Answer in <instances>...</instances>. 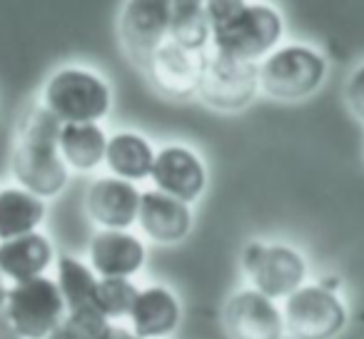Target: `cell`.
I'll return each mask as SVG.
<instances>
[{"instance_id": "d4e9b609", "label": "cell", "mask_w": 364, "mask_h": 339, "mask_svg": "<svg viewBox=\"0 0 364 339\" xmlns=\"http://www.w3.org/2000/svg\"><path fill=\"white\" fill-rule=\"evenodd\" d=\"M245 3H247V0H205V13H208V18H210V28H213L215 23L225 21L228 16H232Z\"/></svg>"}, {"instance_id": "f546056e", "label": "cell", "mask_w": 364, "mask_h": 339, "mask_svg": "<svg viewBox=\"0 0 364 339\" xmlns=\"http://www.w3.org/2000/svg\"><path fill=\"white\" fill-rule=\"evenodd\" d=\"M43 339H70V337H68V332L63 329V324H60V327H55L50 334H48V337H43Z\"/></svg>"}, {"instance_id": "52a82bcc", "label": "cell", "mask_w": 364, "mask_h": 339, "mask_svg": "<svg viewBox=\"0 0 364 339\" xmlns=\"http://www.w3.org/2000/svg\"><path fill=\"white\" fill-rule=\"evenodd\" d=\"M242 269L257 292L284 299L307 279V259L289 244H267L252 240L242 247Z\"/></svg>"}, {"instance_id": "3957f363", "label": "cell", "mask_w": 364, "mask_h": 339, "mask_svg": "<svg viewBox=\"0 0 364 339\" xmlns=\"http://www.w3.org/2000/svg\"><path fill=\"white\" fill-rule=\"evenodd\" d=\"M329 63L307 43H279L259 60V90L279 102H297L314 95L327 80Z\"/></svg>"}, {"instance_id": "6da1fadb", "label": "cell", "mask_w": 364, "mask_h": 339, "mask_svg": "<svg viewBox=\"0 0 364 339\" xmlns=\"http://www.w3.org/2000/svg\"><path fill=\"white\" fill-rule=\"evenodd\" d=\"M60 127L63 122L41 102L21 122V137L13 150V178L43 200L60 195L70 178V167L58 147Z\"/></svg>"}, {"instance_id": "484cf974", "label": "cell", "mask_w": 364, "mask_h": 339, "mask_svg": "<svg viewBox=\"0 0 364 339\" xmlns=\"http://www.w3.org/2000/svg\"><path fill=\"white\" fill-rule=\"evenodd\" d=\"M0 339H26L16 329V324L11 322V317L6 314V309H0Z\"/></svg>"}, {"instance_id": "7a4b0ae2", "label": "cell", "mask_w": 364, "mask_h": 339, "mask_svg": "<svg viewBox=\"0 0 364 339\" xmlns=\"http://www.w3.org/2000/svg\"><path fill=\"white\" fill-rule=\"evenodd\" d=\"M284 18L272 3L247 0L242 8L213 26V48L235 60L259 63L282 43Z\"/></svg>"}, {"instance_id": "8992f818", "label": "cell", "mask_w": 364, "mask_h": 339, "mask_svg": "<svg viewBox=\"0 0 364 339\" xmlns=\"http://www.w3.org/2000/svg\"><path fill=\"white\" fill-rule=\"evenodd\" d=\"M6 314L26 339H43L65 319V302L55 279L33 277L8 289Z\"/></svg>"}, {"instance_id": "2e32d148", "label": "cell", "mask_w": 364, "mask_h": 339, "mask_svg": "<svg viewBox=\"0 0 364 339\" xmlns=\"http://www.w3.org/2000/svg\"><path fill=\"white\" fill-rule=\"evenodd\" d=\"M180 302L172 294V289L162 284H152L137 292L135 304L130 309L132 332L140 339H162L170 337L180 324Z\"/></svg>"}, {"instance_id": "cb8c5ba5", "label": "cell", "mask_w": 364, "mask_h": 339, "mask_svg": "<svg viewBox=\"0 0 364 339\" xmlns=\"http://www.w3.org/2000/svg\"><path fill=\"white\" fill-rule=\"evenodd\" d=\"M344 102H347L349 112L359 122H364V63H359L349 72L347 82H344Z\"/></svg>"}, {"instance_id": "603a6c76", "label": "cell", "mask_w": 364, "mask_h": 339, "mask_svg": "<svg viewBox=\"0 0 364 339\" xmlns=\"http://www.w3.org/2000/svg\"><path fill=\"white\" fill-rule=\"evenodd\" d=\"M63 329L70 339H107V334L112 332V322L97 307H80L68 309Z\"/></svg>"}, {"instance_id": "e0dca14e", "label": "cell", "mask_w": 364, "mask_h": 339, "mask_svg": "<svg viewBox=\"0 0 364 339\" xmlns=\"http://www.w3.org/2000/svg\"><path fill=\"white\" fill-rule=\"evenodd\" d=\"M55 249L48 235L28 232L21 237L3 240L0 242V274L13 282H26V279L41 277L53 264Z\"/></svg>"}, {"instance_id": "ba28073f", "label": "cell", "mask_w": 364, "mask_h": 339, "mask_svg": "<svg viewBox=\"0 0 364 339\" xmlns=\"http://www.w3.org/2000/svg\"><path fill=\"white\" fill-rule=\"evenodd\" d=\"M259 92V63L235 60L210 50L198 95L213 110H245Z\"/></svg>"}, {"instance_id": "5b68a950", "label": "cell", "mask_w": 364, "mask_h": 339, "mask_svg": "<svg viewBox=\"0 0 364 339\" xmlns=\"http://www.w3.org/2000/svg\"><path fill=\"white\" fill-rule=\"evenodd\" d=\"M284 329L294 339H334L347 327V307L337 292L322 284H302L282 307Z\"/></svg>"}, {"instance_id": "9a60e30c", "label": "cell", "mask_w": 364, "mask_h": 339, "mask_svg": "<svg viewBox=\"0 0 364 339\" xmlns=\"http://www.w3.org/2000/svg\"><path fill=\"white\" fill-rule=\"evenodd\" d=\"M90 267L100 277H132L145 267L147 249L137 235L127 230H100L90 240Z\"/></svg>"}, {"instance_id": "d6986e66", "label": "cell", "mask_w": 364, "mask_h": 339, "mask_svg": "<svg viewBox=\"0 0 364 339\" xmlns=\"http://www.w3.org/2000/svg\"><path fill=\"white\" fill-rule=\"evenodd\" d=\"M107 132L100 122H65L60 127L58 147L65 165L77 173H92L105 162Z\"/></svg>"}, {"instance_id": "4fadbf2b", "label": "cell", "mask_w": 364, "mask_h": 339, "mask_svg": "<svg viewBox=\"0 0 364 339\" xmlns=\"http://www.w3.org/2000/svg\"><path fill=\"white\" fill-rule=\"evenodd\" d=\"M142 193L130 180L107 178L92 180L85 195V210L100 230H130L137 222Z\"/></svg>"}, {"instance_id": "f1b7e54d", "label": "cell", "mask_w": 364, "mask_h": 339, "mask_svg": "<svg viewBox=\"0 0 364 339\" xmlns=\"http://www.w3.org/2000/svg\"><path fill=\"white\" fill-rule=\"evenodd\" d=\"M8 289L11 287H6V277L0 274V309L6 307V299H8Z\"/></svg>"}, {"instance_id": "ffe728a7", "label": "cell", "mask_w": 364, "mask_h": 339, "mask_svg": "<svg viewBox=\"0 0 364 339\" xmlns=\"http://www.w3.org/2000/svg\"><path fill=\"white\" fill-rule=\"evenodd\" d=\"M48 215V205L43 198L28 193L26 188L0 190V242L36 232Z\"/></svg>"}, {"instance_id": "7402d4cb", "label": "cell", "mask_w": 364, "mask_h": 339, "mask_svg": "<svg viewBox=\"0 0 364 339\" xmlns=\"http://www.w3.org/2000/svg\"><path fill=\"white\" fill-rule=\"evenodd\" d=\"M140 289L132 284L130 277H100L95 294V307L105 314L107 319L127 317L135 304V297Z\"/></svg>"}, {"instance_id": "5bb4252c", "label": "cell", "mask_w": 364, "mask_h": 339, "mask_svg": "<svg viewBox=\"0 0 364 339\" xmlns=\"http://www.w3.org/2000/svg\"><path fill=\"white\" fill-rule=\"evenodd\" d=\"M137 225L157 244H177L193 230V210L188 203L160 190H145L137 210Z\"/></svg>"}, {"instance_id": "44dd1931", "label": "cell", "mask_w": 364, "mask_h": 339, "mask_svg": "<svg viewBox=\"0 0 364 339\" xmlns=\"http://www.w3.org/2000/svg\"><path fill=\"white\" fill-rule=\"evenodd\" d=\"M58 287H60L65 309H80V307H95L97 294V272L85 264L82 259L63 254L58 259Z\"/></svg>"}, {"instance_id": "30bf717a", "label": "cell", "mask_w": 364, "mask_h": 339, "mask_svg": "<svg viewBox=\"0 0 364 339\" xmlns=\"http://www.w3.org/2000/svg\"><path fill=\"white\" fill-rule=\"evenodd\" d=\"M172 0H125L117 21L122 48L135 63L145 65L150 53L170 38Z\"/></svg>"}, {"instance_id": "9c48e42d", "label": "cell", "mask_w": 364, "mask_h": 339, "mask_svg": "<svg viewBox=\"0 0 364 339\" xmlns=\"http://www.w3.org/2000/svg\"><path fill=\"white\" fill-rule=\"evenodd\" d=\"M210 50H190L172 38L162 41L145 60V72L157 92L175 100L198 95Z\"/></svg>"}, {"instance_id": "83f0119b", "label": "cell", "mask_w": 364, "mask_h": 339, "mask_svg": "<svg viewBox=\"0 0 364 339\" xmlns=\"http://www.w3.org/2000/svg\"><path fill=\"white\" fill-rule=\"evenodd\" d=\"M319 284H322V287H327V289H332V292H337V289L342 287V279L334 277V274H327V277L319 279Z\"/></svg>"}, {"instance_id": "7c38bea8", "label": "cell", "mask_w": 364, "mask_h": 339, "mask_svg": "<svg viewBox=\"0 0 364 339\" xmlns=\"http://www.w3.org/2000/svg\"><path fill=\"white\" fill-rule=\"evenodd\" d=\"M150 180L155 183V190L190 205L208 188V167L193 147L165 145L157 150Z\"/></svg>"}, {"instance_id": "277c9868", "label": "cell", "mask_w": 364, "mask_h": 339, "mask_svg": "<svg viewBox=\"0 0 364 339\" xmlns=\"http://www.w3.org/2000/svg\"><path fill=\"white\" fill-rule=\"evenodd\" d=\"M43 105L65 122H100L112 107V90L100 72L82 65H63L43 87Z\"/></svg>"}, {"instance_id": "ac0fdd59", "label": "cell", "mask_w": 364, "mask_h": 339, "mask_svg": "<svg viewBox=\"0 0 364 339\" xmlns=\"http://www.w3.org/2000/svg\"><path fill=\"white\" fill-rule=\"evenodd\" d=\"M155 155L157 150L152 147V142L135 130H120L107 137L105 165L115 178L142 183L150 178Z\"/></svg>"}, {"instance_id": "4316f807", "label": "cell", "mask_w": 364, "mask_h": 339, "mask_svg": "<svg viewBox=\"0 0 364 339\" xmlns=\"http://www.w3.org/2000/svg\"><path fill=\"white\" fill-rule=\"evenodd\" d=\"M107 339H140L132 329H122V327H112V332L107 334Z\"/></svg>"}, {"instance_id": "8fae6325", "label": "cell", "mask_w": 364, "mask_h": 339, "mask_svg": "<svg viewBox=\"0 0 364 339\" xmlns=\"http://www.w3.org/2000/svg\"><path fill=\"white\" fill-rule=\"evenodd\" d=\"M225 329L230 339H282L284 317L272 297L257 289H240L225 304Z\"/></svg>"}]
</instances>
